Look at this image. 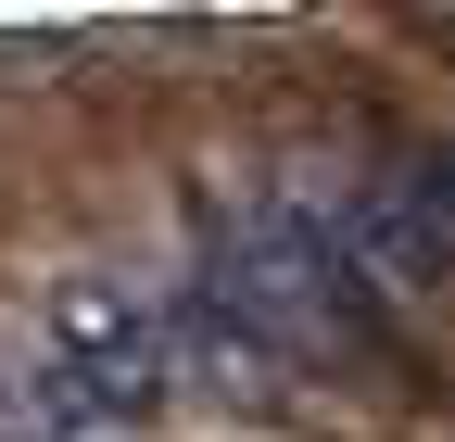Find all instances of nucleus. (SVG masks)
I'll return each mask as SVG.
<instances>
[{"label": "nucleus", "mask_w": 455, "mask_h": 442, "mask_svg": "<svg viewBox=\"0 0 455 442\" xmlns=\"http://www.w3.org/2000/svg\"><path fill=\"white\" fill-rule=\"evenodd\" d=\"M38 354L89 379L114 405H152L164 379H178V304L152 279H51L38 291Z\"/></svg>", "instance_id": "f257e3e1"}, {"label": "nucleus", "mask_w": 455, "mask_h": 442, "mask_svg": "<svg viewBox=\"0 0 455 442\" xmlns=\"http://www.w3.org/2000/svg\"><path fill=\"white\" fill-rule=\"evenodd\" d=\"M0 442H140V405L64 379V367L26 342V354H0Z\"/></svg>", "instance_id": "f03ea898"}]
</instances>
